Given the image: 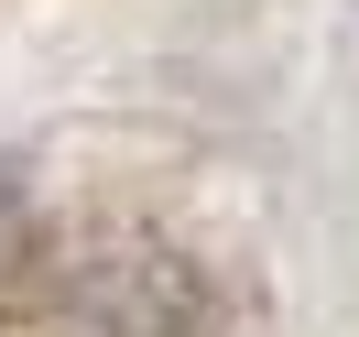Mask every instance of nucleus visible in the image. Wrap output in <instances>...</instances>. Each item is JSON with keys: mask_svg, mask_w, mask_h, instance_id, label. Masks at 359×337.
<instances>
[{"mask_svg": "<svg viewBox=\"0 0 359 337\" xmlns=\"http://www.w3.org/2000/svg\"><path fill=\"white\" fill-rule=\"evenodd\" d=\"M44 337H207V283L163 240H98L55 272Z\"/></svg>", "mask_w": 359, "mask_h": 337, "instance_id": "f257e3e1", "label": "nucleus"}]
</instances>
